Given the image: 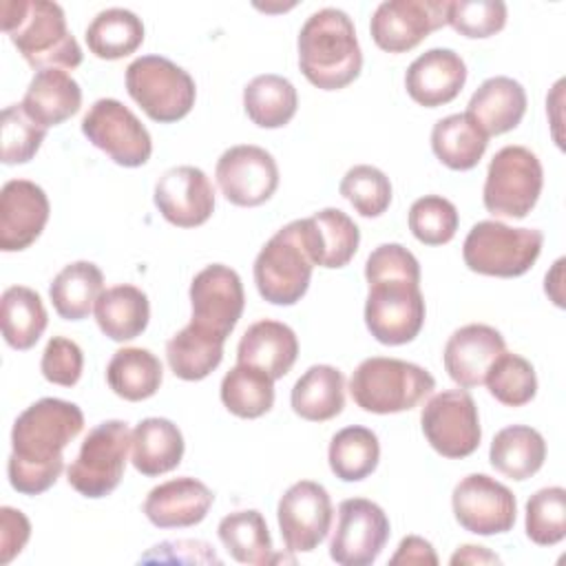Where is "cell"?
Segmentation results:
<instances>
[{"label":"cell","mask_w":566,"mask_h":566,"mask_svg":"<svg viewBox=\"0 0 566 566\" xmlns=\"http://www.w3.org/2000/svg\"><path fill=\"white\" fill-rule=\"evenodd\" d=\"M502 0H449L447 24L464 38H491L506 24Z\"/></svg>","instance_id":"cell-47"},{"label":"cell","mask_w":566,"mask_h":566,"mask_svg":"<svg viewBox=\"0 0 566 566\" xmlns=\"http://www.w3.org/2000/svg\"><path fill=\"white\" fill-rule=\"evenodd\" d=\"M217 535L230 557L239 564L265 566L276 559L265 517L256 509L234 511L221 517Z\"/></svg>","instance_id":"cell-37"},{"label":"cell","mask_w":566,"mask_h":566,"mask_svg":"<svg viewBox=\"0 0 566 566\" xmlns=\"http://www.w3.org/2000/svg\"><path fill=\"white\" fill-rule=\"evenodd\" d=\"M290 402L296 416L310 422L336 418L345 407V376L332 365H312L292 387Z\"/></svg>","instance_id":"cell-30"},{"label":"cell","mask_w":566,"mask_h":566,"mask_svg":"<svg viewBox=\"0 0 566 566\" xmlns=\"http://www.w3.org/2000/svg\"><path fill=\"white\" fill-rule=\"evenodd\" d=\"M150 318V303L146 292L122 283L106 287L95 301V321L104 336L115 343L137 338Z\"/></svg>","instance_id":"cell-29"},{"label":"cell","mask_w":566,"mask_h":566,"mask_svg":"<svg viewBox=\"0 0 566 566\" xmlns=\"http://www.w3.org/2000/svg\"><path fill=\"white\" fill-rule=\"evenodd\" d=\"M542 243L544 234L535 228H513L486 219L469 230L462 243V259L471 272L513 279L535 265Z\"/></svg>","instance_id":"cell-7"},{"label":"cell","mask_w":566,"mask_h":566,"mask_svg":"<svg viewBox=\"0 0 566 566\" xmlns=\"http://www.w3.org/2000/svg\"><path fill=\"white\" fill-rule=\"evenodd\" d=\"M155 206L177 228H197L214 212V188L197 166L168 168L155 184Z\"/></svg>","instance_id":"cell-19"},{"label":"cell","mask_w":566,"mask_h":566,"mask_svg":"<svg viewBox=\"0 0 566 566\" xmlns=\"http://www.w3.org/2000/svg\"><path fill=\"white\" fill-rule=\"evenodd\" d=\"M389 564H438V555L431 546V542L418 537V535H407L402 537V542L398 544V551L394 553V557L389 559Z\"/></svg>","instance_id":"cell-51"},{"label":"cell","mask_w":566,"mask_h":566,"mask_svg":"<svg viewBox=\"0 0 566 566\" xmlns=\"http://www.w3.org/2000/svg\"><path fill=\"white\" fill-rule=\"evenodd\" d=\"M389 539V517L371 500L349 497L338 504L329 557L340 566H369Z\"/></svg>","instance_id":"cell-13"},{"label":"cell","mask_w":566,"mask_h":566,"mask_svg":"<svg viewBox=\"0 0 566 566\" xmlns=\"http://www.w3.org/2000/svg\"><path fill=\"white\" fill-rule=\"evenodd\" d=\"M298 69L321 91L352 84L363 69V53L352 18L334 7L314 11L298 31Z\"/></svg>","instance_id":"cell-3"},{"label":"cell","mask_w":566,"mask_h":566,"mask_svg":"<svg viewBox=\"0 0 566 566\" xmlns=\"http://www.w3.org/2000/svg\"><path fill=\"white\" fill-rule=\"evenodd\" d=\"M20 104L38 126L51 128L80 111L82 88L64 69H42L31 77Z\"/></svg>","instance_id":"cell-27"},{"label":"cell","mask_w":566,"mask_h":566,"mask_svg":"<svg viewBox=\"0 0 566 566\" xmlns=\"http://www.w3.org/2000/svg\"><path fill=\"white\" fill-rule=\"evenodd\" d=\"M314 261L307 250L301 219L283 226L254 259V283L272 305L298 303L312 281Z\"/></svg>","instance_id":"cell-6"},{"label":"cell","mask_w":566,"mask_h":566,"mask_svg":"<svg viewBox=\"0 0 566 566\" xmlns=\"http://www.w3.org/2000/svg\"><path fill=\"white\" fill-rule=\"evenodd\" d=\"M51 203L46 192L29 179H11L0 190V250H27L42 234Z\"/></svg>","instance_id":"cell-20"},{"label":"cell","mask_w":566,"mask_h":566,"mask_svg":"<svg viewBox=\"0 0 566 566\" xmlns=\"http://www.w3.org/2000/svg\"><path fill=\"white\" fill-rule=\"evenodd\" d=\"M449 0H387L371 15L369 33L378 49L405 53L447 24Z\"/></svg>","instance_id":"cell-16"},{"label":"cell","mask_w":566,"mask_h":566,"mask_svg":"<svg viewBox=\"0 0 566 566\" xmlns=\"http://www.w3.org/2000/svg\"><path fill=\"white\" fill-rule=\"evenodd\" d=\"M31 537V522L13 506L0 509V564H9L22 553Z\"/></svg>","instance_id":"cell-50"},{"label":"cell","mask_w":566,"mask_h":566,"mask_svg":"<svg viewBox=\"0 0 566 566\" xmlns=\"http://www.w3.org/2000/svg\"><path fill=\"white\" fill-rule=\"evenodd\" d=\"M82 427L84 413L75 402L40 398L29 405L11 429L9 484L22 495L49 491L64 469V447L80 436Z\"/></svg>","instance_id":"cell-1"},{"label":"cell","mask_w":566,"mask_h":566,"mask_svg":"<svg viewBox=\"0 0 566 566\" xmlns=\"http://www.w3.org/2000/svg\"><path fill=\"white\" fill-rule=\"evenodd\" d=\"M49 314L40 294L24 285H11L0 298V325L9 347L24 352L31 349L44 334Z\"/></svg>","instance_id":"cell-36"},{"label":"cell","mask_w":566,"mask_h":566,"mask_svg":"<svg viewBox=\"0 0 566 566\" xmlns=\"http://www.w3.org/2000/svg\"><path fill=\"white\" fill-rule=\"evenodd\" d=\"M484 382L489 394L506 407H524L537 394V376L533 365L513 352H502L489 367Z\"/></svg>","instance_id":"cell-42"},{"label":"cell","mask_w":566,"mask_h":566,"mask_svg":"<svg viewBox=\"0 0 566 566\" xmlns=\"http://www.w3.org/2000/svg\"><path fill=\"white\" fill-rule=\"evenodd\" d=\"M276 520L285 548L290 553H310L332 528V497L318 482H294L279 500Z\"/></svg>","instance_id":"cell-15"},{"label":"cell","mask_w":566,"mask_h":566,"mask_svg":"<svg viewBox=\"0 0 566 566\" xmlns=\"http://www.w3.org/2000/svg\"><path fill=\"white\" fill-rule=\"evenodd\" d=\"M327 460L332 473L343 482H360L371 475L380 460L378 436L360 424L345 427L334 433Z\"/></svg>","instance_id":"cell-40"},{"label":"cell","mask_w":566,"mask_h":566,"mask_svg":"<svg viewBox=\"0 0 566 566\" xmlns=\"http://www.w3.org/2000/svg\"><path fill=\"white\" fill-rule=\"evenodd\" d=\"M562 281H564V259H557L555 265H553V270L546 272V279H544V290H546V294L551 296V301H553L557 307H564Z\"/></svg>","instance_id":"cell-53"},{"label":"cell","mask_w":566,"mask_h":566,"mask_svg":"<svg viewBox=\"0 0 566 566\" xmlns=\"http://www.w3.org/2000/svg\"><path fill=\"white\" fill-rule=\"evenodd\" d=\"M221 195L241 208L265 203L279 188L274 157L254 144H239L221 153L214 168Z\"/></svg>","instance_id":"cell-17"},{"label":"cell","mask_w":566,"mask_h":566,"mask_svg":"<svg viewBox=\"0 0 566 566\" xmlns=\"http://www.w3.org/2000/svg\"><path fill=\"white\" fill-rule=\"evenodd\" d=\"M504 338L495 327L469 323L449 336L442 352L444 369L458 387H478L484 382L489 367L504 352Z\"/></svg>","instance_id":"cell-21"},{"label":"cell","mask_w":566,"mask_h":566,"mask_svg":"<svg viewBox=\"0 0 566 566\" xmlns=\"http://www.w3.org/2000/svg\"><path fill=\"white\" fill-rule=\"evenodd\" d=\"M526 91L524 86L506 75H495L484 80L469 99L467 115L480 126V130L491 135H502L513 130L526 113Z\"/></svg>","instance_id":"cell-25"},{"label":"cell","mask_w":566,"mask_h":566,"mask_svg":"<svg viewBox=\"0 0 566 566\" xmlns=\"http://www.w3.org/2000/svg\"><path fill=\"white\" fill-rule=\"evenodd\" d=\"M2 164L15 166L27 164L40 150L46 128L38 126L22 108V104H11L2 111Z\"/></svg>","instance_id":"cell-46"},{"label":"cell","mask_w":566,"mask_h":566,"mask_svg":"<svg viewBox=\"0 0 566 566\" xmlns=\"http://www.w3.org/2000/svg\"><path fill=\"white\" fill-rule=\"evenodd\" d=\"M467 82V64L453 49H429L418 55L407 73L405 88L409 97L424 106L436 108L453 102Z\"/></svg>","instance_id":"cell-22"},{"label":"cell","mask_w":566,"mask_h":566,"mask_svg":"<svg viewBox=\"0 0 566 566\" xmlns=\"http://www.w3.org/2000/svg\"><path fill=\"white\" fill-rule=\"evenodd\" d=\"M42 376L60 387H73L84 369V354L80 345L66 336H53L40 360Z\"/></svg>","instance_id":"cell-48"},{"label":"cell","mask_w":566,"mask_h":566,"mask_svg":"<svg viewBox=\"0 0 566 566\" xmlns=\"http://www.w3.org/2000/svg\"><path fill=\"white\" fill-rule=\"evenodd\" d=\"M544 186V170L526 146L500 148L486 170L482 201L495 217L524 219L537 203Z\"/></svg>","instance_id":"cell-9"},{"label":"cell","mask_w":566,"mask_h":566,"mask_svg":"<svg viewBox=\"0 0 566 566\" xmlns=\"http://www.w3.org/2000/svg\"><path fill=\"white\" fill-rule=\"evenodd\" d=\"M296 88L283 75H256L243 88L245 115L261 128H281L290 124V119L296 115Z\"/></svg>","instance_id":"cell-38"},{"label":"cell","mask_w":566,"mask_h":566,"mask_svg":"<svg viewBox=\"0 0 566 566\" xmlns=\"http://www.w3.org/2000/svg\"><path fill=\"white\" fill-rule=\"evenodd\" d=\"M84 137L117 166L137 168L153 155V139L139 117L119 99H97L82 119Z\"/></svg>","instance_id":"cell-11"},{"label":"cell","mask_w":566,"mask_h":566,"mask_svg":"<svg viewBox=\"0 0 566 566\" xmlns=\"http://www.w3.org/2000/svg\"><path fill=\"white\" fill-rule=\"evenodd\" d=\"M409 230L424 245H444L455 237L460 217L455 206L440 195H424L409 208Z\"/></svg>","instance_id":"cell-45"},{"label":"cell","mask_w":566,"mask_h":566,"mask_svg":"<svg viewBox=\"0 0 566 566\" xmlns=\"http://www.w3.org/2000/svg\"><path fill=\"white\" fill-rule=\"evenodd\" d=\"M126 91L142 111L159 124L184 119L197 97L188 71L161 55H142L126 66Z\"/></svg>","instance_id":"cell-8"},{"label":"cell","mask_w":566,"mask_h":566,"mask_svg":"<svg viewBox=\"0 0 566 566\" xmlns=\"http://www.w3.org/2000/svg\"><path fill=\"white\" fill-rule=\"evenodd\" d=\"M365 325L382 345L411 343L424 325L420 263L400 243L378 245L365 263Z\"/></svg>","instance_id":"cell-2"},{"label":"cell","mask_w":566,"mask_h":566,"mask_svg":"<svg viewBox=\"0 0 566 566\" xmlns=\"http://www.w3.org/2000/svg\"><path fill=\"white\" fill-rule=\"evenodd\" d=\"M130 449V429L124 420H104L93 427L77 458L66 469L69 484L84 497H106L124 478L126 455Z\"/></svg>","instance_id":"cell-10"},{"label":"cell","mask_w":566,"mask_h":566,"mask_svg":"<svg viewBox=\"0 0 566 566\" xmlns=\"http://www.w3.org/2000/svg\"><path fill=\"white\" fill-rule=\"evenodd\" d=\"M142 564H221L219 555L201 539H166L139 557Z\"/></svg>","instance_id":"cell-49"},{"label":"cell","mask_w":566,"mask_h":566,"mask_svg":"<svg viewBox=\"0 0 566 566\" xmlns=\"http://www.w3.org/2000/svg\"><path fill=\"white\" fill-rule=\"evenodd\" d=\"M420 424L431 449L451 460L471 455L482 440L478 407L467 389L431 396L422 407Z\"/></svg>","instance_id":"cell-12"},{"label":"cell","mask_w":566,"mask_h":566,"mask_svg":"<svg viewBox=\"0 0 566 566\" xmlns=\"http://www.w3.org/2000/svg\"><path fill=\"white\" fill-rule=\"evenodd\" d=\"M223 338L188 323L166 343V358L181 380H203L223 360Z\"/></svg>","instance_id":"cell-34"},{"label":"cell","mask_w":566,"mask_h":566,"mask_svg":"<svg viewBox=\"0 0 566 566\" xmlns=\"http://www.w3.org/2000/svg\"><path fill=\"white\" fill-rule=\"evenodd\" d=\"M489 460L495 471L511 480L533 478L546 460L544 436L526 424H511L493 436Z\"/></svg>","instance_id":"cell-31"},{"label":"cell","mask_w":566,"mask_h":566,"mask_svg":"<svg viewBox=\"0 0 566 566\" xmlns=\"http://www.w3.org/2000/svg\"><path fill=\"white\" fill-rule=\"evenodd\" d=\"M221 402L239 418H261L274 405V378L263 369L237 363L221 380Z\"/></svg>","instance_id":"cell-41"},{"label":"cell","mask_w":566,"mask_h":566,"mask_svg":"<svg viewBox=\"0 0 566 566\" xmlns=\"http://www.w3.org/2000/svg\"><path fill=\"white\" fill-rule=\"evenodd\" d=\"M164 380L159 358L144 347H124L113 354L106 367V382L124 400L139 402L157 394Z\"/></svg>","instance_id":"cell-35"},{"label":"cell","mask_w":566,"mask_h":566,"mask_svg":"<svg viewBox=\"0 0 566 566\" xmlns=\"http://www.w3.org/2000/svg\"><path fill=\"white\" fill-rule=\"evenodd\" d=\"M2 31L20 55L38 71L75 69L82 49L66 27L64 11L49 0H4L0 4Z\"/></svg>","instance_id":"cell-4"},{"label":"cell","mask_w":566,"mask_h":566,"mask_svg":"<svg viewBox=\"0 0 566 566\" xmlns=\"http://www.w3.org/2000/svg\"><path fill=\"white\" fill-rule=\"evenodd\" d=\"M436 387V378L420 365L400 358H365L349 378L354 402L369 413H400L420 405Z\"/></svg>","instance_id":"cell-5"},{"label":"cell","mask_w":566,"mask_h":566,"mask_svg":"<svg viewBox=\"0 0 566 566\" xmlns=\"http://www.w3.org/2000/svg\"><path fill=\"white\" fill-rule=\"evenodd\" d=\"M188 294L192 307L190 323L226 340L245 305L241 276L223 263H212L195 274Z\"/></svg>","instance_id":"cell-18"},{"label":"cell","mask_w":566,"mask_h":566,"mask_svg":"<svg viewBox=\"0 0 566 566\" xmlns=\"http://www.w3.org/2000/svg\"><path fill=\"white\" fill-rule=\"evenodd\" d=\"M104 292V274L91 261H73L64 265L49 285L53 310L64 321H82L95 310V301Z\"/></svg>","instance_id":"cell-32"},{"label":"cell","mask_w":566,"mask_h":566,"mask_svg":"<svg viewBox=\"0 0 566 566\" xmlns=\"http://www.w3.org/2000/svg\"><path fill=\"white\" fill-rule=\"evenodd\" d=\"M526 537L537 546H555L566 537V491L546 486L526 502Z\"/></svg>","instance_id":"cell-43"},{"label":"cell","mask_w":566,"mask_h":566,"mask_svg":"<svg viewBox=\"0 0 566 566\" xmlns=\"http://www.w3.org/2000/svg\"><path fill=\"white\" fill-rule=\"evenodd\" d=\"M84 38L95 57L122 60L142 46L144 22L128 9H104L91 20Z\"/></svg>","instance_id":"cell-39"},{"label":"cell","mask_w":566,"mask_h":566,"mask_svg":"<svg viewBox=\"0 0 566 566\" xmlns=\"http://www.w3.org/2000/svg\"><path fill=\"white\" fill-rule=\"evenodd\" d=\"M451 564H500V557L484 546L467 544L451 555Z\"/></svg>","instance_id":"cell-52"},{"label":"cell","mask_w":566,"mask_h":566,"mask_svg":"<svg viewBox=\"0 0 566 566\" xmlns=\"http://www.w3.org/2000/svg\"><path fill=\"white\" fill-rule=\"evenodd\" d=\"M214 493L197 478L184 475L153 486L144 500V515L157 528H188L208 515Z\"/></svg>","instance_id":"cell-23"},{"label":"cell","mask_w":566,"mask_h":566,"mask_svg":"<svg viewBox=\"0 0 566 566\" xmlns=\"http://www.w3.org/2000/svg\"><path fill=\"white\" fill-rule=\"evenodd\" d=\"M489 137L467 113L438 119L431 128V150L451 170H471L480 164Z\"/></svg>","instance_id":"cell-33"},{"label":"cell","mask_w":566,"mask_h":566,"mask_svg":"<svg viewBox=\"0 0 566 566\" xmlns=\"http://www.w3.org/2000/svg\"><path fill=\"white\" fill-rule=\"evenodd\" d=\"M298 356V338L285 323L263 318L252 323L237 347V363L263 369L274 380L283 378Z\"/></svg>","instance_id":"cell-26"},{"label":"cell","mask_w":566,"mask_h":566,"mask_svg":"<svg viewBox=\"0 0 566 566\" xmlns=\"http://www.w3.org/2000/svg\"><path fill=\"white\" fill-rule=\"evenodd\" d=\"M340 195L354 206L360 217H380L391 203V181L389 177L369 164H358L349 168L338 186Z\"/></svg>","instance_id":"cell-44"},{"label":"cell","mask_w":566,"mask_h":566,"mask_svg":"<svg viewBox=\"0 0 566 566\" xmlns=\"http://www.w3.org/2000/svg\"><path fill=\"white\" fill-rule=\"evenodd\" d=\"M184 447L179 427L168 418H144L130 431V462L148 478L177 469Z\"/></svg>","instance_id":"cell-28"},{"label":"cell","mask_w":566,"mask_h":566,"mask_svg":"<svg viewBox=\"0 0 566 566\" xmlns=\"http://www.w3.org/2000/svg\"><path fill=\"white\" fill-rule=\"evenodd\" d=\"M303 237L314 265L345 268L360 243V230L349 214L338 208H325L307 219H301Z\"/></svg>","instance_id":"cell-24"},{"label":"cell","mask_w":566,"mask_h":566,"mask_svg":"<svg viewBox=\"0 0 566 566\" xmlns=\"http://www.w3.org/2000/svg\"><path fill=\"white\" fill-rule=\"evenodd\" d=\"M451 506L455 522L475 535L509 533L517 515L513 491L486 473L462 478L453 486Z\"/></svg>","instance_id":"cell-14"}]
</instances>
